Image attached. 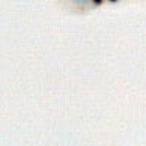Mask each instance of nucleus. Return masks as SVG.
I'll return each mask as SVG.
<instances>
[]
</instances>
